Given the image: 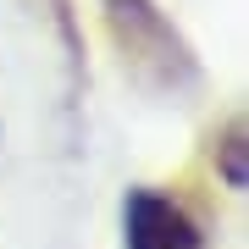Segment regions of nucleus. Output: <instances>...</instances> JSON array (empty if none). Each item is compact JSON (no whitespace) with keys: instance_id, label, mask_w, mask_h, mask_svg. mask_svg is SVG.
<instances>
[{"instance_id":"nucleus-2","label":"nucleus","mask_w":249,"mask_h":249,"mask_svg":"<svg viewBox=\"0 0 249 249\" xmlns=\"http://www.w3.org/2000/svg\"><path fill=\"white\" fill-rule=\"evenodd\" d=\"M122 227H127V249H199V232L188 222V211L172 205L166 194H150V188L127 194Z\"/></svg>"},{"instance_id":"nucleus-3","label":"nucleus","mask_w":249,"mask_h":249,"mask_svg":"<svg viewBox=\"0 0 249 249\" xmlns=\"http://www.w3.org/2000/svg\"><path fill=\"white\" fill-rule=\"evenodd\" d=\"M222 150H227V183H232V188H244V127H232Z\"/></svg>"},{"instance_id":"nucleus-1","label":"nucleus","mask_w":249,"mask_h":249,"mask_svg":"<svg viewBox=\"0 0 249 249\" xmlns=\"http://www.w3.org/2000/svg\"><path fill=\"white\" fill-rule=\"evenodd\" d=\"M106 22H111L116 45H122V55L144 78H155V83L194 78V55L178 39V28L155 11V0H106Z\"/></svg>"}]
</instances>
